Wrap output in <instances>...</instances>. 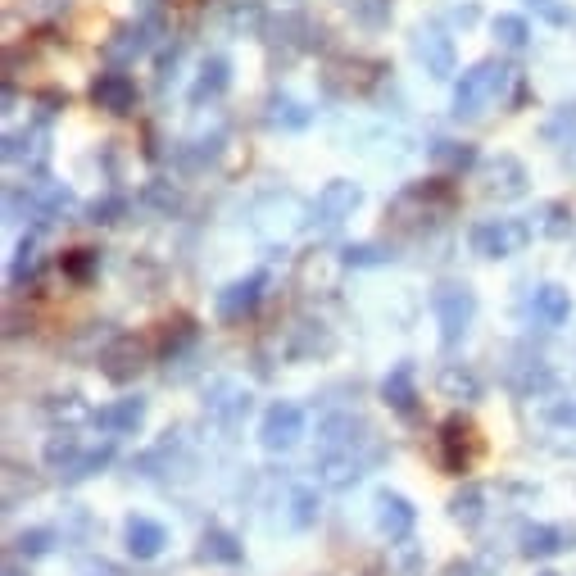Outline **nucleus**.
Wrapping results in <instances>:
<instances>
[{
	"instance_id": "1",
	"label": "nucleus",
	"mask_w": 576,
	"mask_h": 576,
	"mask_svg": "<svg viewBox=\"0 0 576 576\" xmlns=\"http://www.w3.org/2000/svg\"><path fill=\"white\" fill-rule=\"evenodd\" d=\"M504 87H508V69L499 64V59H481V64H472V69L459 73V82H454V118L490 114V109L499 105V96H504Z\"/></svg>"
},
{
	"instance_id": "2",
	"label": "nucleus",
	"mask_w": 576,
	"mask_h": 576,
	"mask_svg": "<svg viewBox=\"0 0 576 576\" xmlns=\"http://www.w3.org/2000/svg\"><path fill=\"white\" fill-rule=\"evenodd\" d=\"M309 214L313 209L295 191H268V196H259L250 205V227L259 236H268V241H286V236H295L309 223Z\"/></svg>"
},
{
	"instance_id": "3",
	"label": "nucleus",
	"mask_w": 576,
	"mask_h": 576,
	"mask_svg": "<svg viewBox=\"0 0 576 576\" xmlns=\"http://www.w3.org/2000/svg\"><path fill=\"white\" fill-rule=\"evenodd\" d=\"M377 459H381L377 436H363V440H354V445H345V450L318 454V459H313V472H318V486L345 490V486H354V481H359Z\"/></svg>"
},
{
	"instance_id": "4",
	"label": "nucleus",
	"mask_w": 576,
	"mask_h": 576,
	"mask_svg": "<svg viewBox=\"0 0 576 576\" xmlns=\"http://www.w3.org/2000/svg\"><path fill=\"white\" fill-rule=\"evenodd\" d=\"M431 313H436V323H440V341L459 345L468 336L472 318H477V295H472L468 282H440L431 291Z\"/></svg>"
},
{
	"instance_id": "5",
	"label": "nucleus",
	"mask_w": 576,
	"mask_h": 576,
	"mask_svg": "<svg viewBox=\"0 0 576 576\" xmlns=\"http://www.w3.org/2000/svg\"><path fill=\"white\" fill-rule=\"evenodd\" d=\"M531 236H536V227L522 223V218H481L468 232V245L481 259H508V254H518Z\"/></svg>"
},
{
	"instance_id": "6",
	"label": "nucleus",
	"mask_w": 576,
	"mask_h": 576,
	"mask_svg": "<svg viewBox=\"0 0 576 576\" xmlns=\"http://www.w3.org/2000/svg\"><path fill=\"white\" fill-rule=\"evenodd\" d=\"M304 436V409L291 400H277L264 409V422H259V440H264V450L273 454H286L295 450Z\"/></svg>"
},
{
	"instance_id": "7",
	"label": "nucleus",
	"mask_w": 576,
	"mask_h": 576,
	"mask_svg": "<svg viewBox=\"0 0 576 576\" xmlns=\"http://www.w3.org/2000/svg\"><path fill=\"white\" fill-rule=\"evenodd\" d=\"M527 164H522L518 155H495V159H486V168H481V196L486 200H518V196H527Z\"/></svg>"
},
{
	"instance_id": "8",
	"label": "nucleus",
	"mask_w": 576,
	"mask_h": 576,
	"mask_svg": "<svg viewBox=\"0 0 576 576\" xmlns=\"http://www.w3.org/2000/svg\"><path fill=\"white\" fill-rule=\"evenodd\" d=\"M413 59H418L431 78H454V69H459L454 37L440 28V23H427V28L413 32Z\"/></svg>"
},
{
	"instance_id": "9",
	"label": "nucleus",
	"mask_w": 576,
	"mask_h": 576,
	"mask_svg": "<svg viewBox=\"0 0 576 576\" xmlns=\"http://www.w3.org/2000/svg\"><path fill=\"white\" fill-rule=\"evenodd\" d=\"M363 205V191L359 182H345V177H336V182H327L323 191H318V200H313V223L318 227H341L345 218H354V209Z\"/></svg>"
},
{
	"instance_id": "10",
	"label": "nucleus",
	"mask_w": 576,
	"mask_h": 576,
	"mask_svg": "<svg viewBox=\"0 0 576 576\" xmlns=\"http://www.w3.org/2000/svg\"><path fill=\"white\" fill-rule=\"evenodd\" d=\"M146 345L137 341V336H114V341L100 350V372H105L109 381H132L141 368H146Z\"/></svg>"
},
{
	"instance_id": "11",
	"label": "nucleus",
	"mask_w": 576,
	"mask_h": 576,
	"mask_svg": "<svg viewBox=\"0 0 576 576\" xmlns=\"http://www.w3.org/2000/svg\"><path fill=\"white\" fill-rule=\"evenodd\" d=\"M205 409L214 422H223V427H236V422L250 413V391H245L241 381H214L205 395Z\"/></svg>"
},
{
	"instance_id": "12",
	"label": "nucleus",
	"mask_w": 576,
	"mask_h": 576,
	"mask_svg": "<svg viewBox=\"0 0 576 576\" xmlns=\"http://www.w3.org/2000/svg\"><path fill=\"white\" fill-rule=\"evenodd\" d=\"M527 313H531V323H540V327H563L567 318H572V295H567L563 286L545 282V286L531 291Z\"/></svg>"
},
{
	"instance_id": "13",
	"label": "nucleus",
	"mask_w": 576,
	"mask_h": 576,
	"mask_svg": "<svg viewBox=\"0 0 576 576\" xmlns=\"http://www.w3.org/2000/svg\"><path fill=\"white\" fill-rule=\"evenodd\" d=\"M91 100H96L100 109H109V114H127V109L137 105V82L127 78V73L109 69L91 82Z\"/></svg>"
},
{
	"instance_id": "14",
	"label": "nucleus",
	"mask_w": 576,
	"mask_h": 576,
	"mask_svg": "<svg viewBox=\"0 0 576 576\" xmlns=\"http://www.w3.org/2000/svg\"><path fill=\"white\" fill-rule=\"evenodd\" d=\"M372 436L368 422H359L354 413H327L323 422H318V454L327 450H345V445H354V440Z\"/></svg>"
},
{
	"instance_id": "15",
	"label": "nucleus",
	"mask_w": 576,
	"mask_h": 576,
	"mask_svg": "<svg viewBox=\"0 0 576 576\" xmlns=\"http://www.w3.org/2000/svg\"><path fill=\"white\" fill-rule=\"evenodd\" d=\"M413 504L404 495H391V490H381L377 495V527H381V536H391V540H404L413 531Z\"/></svg>"
},
{
	"instance_id": "16",
	"label": "nucleus",
	"mask_w": 576,
	"mask_h": 576,
	"mask_svg": "<svg viewBox=\"0 0 576 576\" xmlns=\"http://www.w3.org/2000/svg\"><path fill=\"white\" fill-rule=\"evenodd\" d=\"M146 422V400L141 395H127V400H114L109 409L96 413V427L109 431V436H127V431H137Z\"/></svg>"
},
{
	"instance_id": "17",
	"label": "nucleus",
	"mask_w": 576,
	"mask_h": 576,
	"mask_svg": "<svg viewBox=\"0 0 576 576\" xmlns=\"http://www.w3.org/2000/svg\"><path fill=\"white\" fill-rule=\"evenodd\" d=\"M123 536H127V554L141 558V563H146V558H159L164 545H168V531L159 527L155 518H127Z\"/></svg>"
},
{
	"instance_id": "18",
	"label": "nucleus",
	"mask_w": 576,
	"mask_h": 576,
	"mask_svg": "<svg viewBox=\"0 0 576 576\" xmlns=\"http://www.w3.org/2000/svg\"><path fill=\"white\" fill-rule=\"evenodd\" d=\"M259 291H264V277H245V282H232L227 291H218V318L236 323L259 304Z\"/></svg>"
},
{
	"instance_id": "19",
	"label": "nucleus",
	"mask_w": 576,
	"mask_h": 576,
	"mask_svg": "<svg viewBox=\"0 0 576 576\" xmlns=\"http://www.w3.org/2000/svg\"><path fill=\"white\" fill-rule=\"evenodd\" d=\"M572 540H576V531H563V527H527L522 531V554L527 558H554V554H563Z\"/></svg>"
},
{
	"instance_id": "20",
	"label": "nucleus",
	"mask_w": 576,
	"mask_h": 576,
	"mask_svg": "<svg viewBox=\"0 0 576 576\" xmlns=\"http://www.w3.org/2000/svg\"><path fill=\"white\" fill-rule=\"evenodd\" d=\"M381 395H386V404H391L395 413H404V418H413V409H418V391H413V368L409 363H400V368L391 372V377L381 381Z\"/></svg>"
},
{
	"instance_id": "21",
	"label": "nucleus",
	"mask_w": 576,
	"mask_h": 576,
	"mask_svg": "<svg viewBox=\"0 0 576 576\" xmlns=\"http://www.w3.org/2000/svg\"><path fill=\"white\" fill-rule=\"evenodd\" d=\"M227 82H232V69H227V59H205L200 64V78H196V87H191V100L196 105H205V100H218L227 91Z\"/></svg>"
},
{
	"instance_id": "22",
	"label": "nucleus",
	"mask_w": 576,
	"mask_h": 576,
	"mask_svg": "<svg viewBox=\"0 0 576 576\" xmlns=\"http://www.w3.org/2000/svg\"><path fill=\"white\" fill-rule=\"evenodd\" d=\"M531 227H536L545 241H563V236H572V209L558 205V200H545V205L531 214Z\"/></svg>"
},
{
	"instance_id": "23",
	"label": "nucleus",
	"mask_w": 576,
	"mask_h": 576,
	"mask_svg": "<svg viewBox=\"0 0 576 576\" xmlns=\"http://www.w3.org/2000/svg\"><path fill=\"white\" fill-rule=\"evenodd\" d=\"M440 391L450 395V400H477L481 395V381H477V372L472 368H463V363H445L440 368Z\"/></svg>"
},
{
	"instance_id": "24",
	"label": "nucleus",
	"mask_w": 576,
	"mask_h": 576,
	"mask_svg": "<svg viewBox=\"0 0 576 576\" xmlns=\"http://www.w3.org/2000/svg\"><path fill=\"white\" fill-rule=\"evenodd\" d=\"M450 518L459 522V527H481V518H486V490L463 486L459 495L450 499Z\"/></svg>"
},
{
	"instance_id": "25",
	"label": "nucleus",
	"mask_w": 576,
	"mask_h": 576,
	"mask_svg": "<svg viewBox=\"0 0 576 576\" xmlns=\"http://www.w3.org/2000/svg\"><path fill=\"white\" fill-rule=\"evenodd\" d=\"M241 554L245 549L236 545V536H227V531H218V527H209L205 531V540H200V558H205V563H241Z\"/></svg>"
},
{
	"instance_id": "26",
	"label": "nucleus",
	"mask_w": 576,
	"mask_h": 576,
	"mask_svg": "<svg viewBox=\"0 0 576 576\" xmlns=\"http://www.w3.org/2000/svg\"><path fill=\"white\" fill-rule=\"evenodd\" d=\"M268 123H273V127H286V132H300V127L313 123V114L300 105V100L273 96V100H268Z\"/></svg>"
},
{
	"instance_id": "27",
	"label": "nucleus",
	"mask_w": 576,
	"mask_h": 576,
	"mask_svg": "<svg viewBox=\"0 0 576 576\" xmlns=\"http://www.w3.org/2000/svg\"><path fill=\"white\" fill-rule=\"evenodd\" d=\"M32 200H37V214L50 218V214H64V209L73 205V191L64 182H50V177H41V182L32 186Z\"/></svg>"
},
{
	"instance_id": "28",
	"label": "nucleus",
	"mask_w": 576,
	"mask_h": 576,
	"mask_svg": "<svg viewBox=\"0 0 576 576\" xmlns=\"http://www.w3.org/2000/svg\"><path fill=\"white\" fill-rule=\"evenodd\" d=\"M490 32H495V41L504 50H527V41H531V23L522 19V14H499V19L490 23Z\"/></svg>"
},
{
	"instance_id": "29",
	"label": "nucleus",
	"mask_w": 576,
	"mask_h": 576,
	"mask_svg": "<svg viewBox=\"0 0 576 576\" xmlns=\"http://www.w3.org/2000/svg\"><path fill=\"white\" fill-rule=\"evenodd\" d=\"M41 132H10L5 137V159L10 164H41L46 159V150H41Z\"/></svg>"
},
{
	"instance_id": "30",
	"label": "nucleus",
	"mask_w": 576,
	"mask_h": 576,
	"mask_svg": "<svg viewBox=\"0 0 576 576\" xmlns=\"http://www.w3.org/2000/svg\"><path fill=\"white\" fill-rule=\"evenodd\" d=\"M146 46H150V41H146V28L137 23V28H118L114 37L105 41V55L114 59V64H123V59H137Z\"/></svg>"
},
{
	"instance_id": "31",
	"label": "nucleus",
	"mask_w": 576,
	"mask_h": 576,
	"mask_svg": "<svg viewBox=\"0 0 576 576\" xmlns=\"http://www.w3.org/2000/svg\"><path fill=\"white\" fill-rule=\"evenodd\" d=\"M431 159H436L440 168H450V173H463V168L477 164V150H472L468 141H436V146H431Z\"/></svg>"
},
{
	"instance_id": "32",
	"label": "nucleus",
	"mask_w": 576,
	"mask_h": 576,
	"mask_svg": "<svg viewBox=\"0 0 576 576\" xmlns=\"http://www.w3.org/2000/svg\"><path fill=\"white\" fill-rule=\"evenodd\" d=\"M223 19H227L232 32H254L259 23H264V5H259V0H227Z\"/></svg>"
},
{
	"instance_id": "33",
	"label": "nucleus",
	"mask_w": 576,
	"mask_h": 576,
	"mask_svg": "<svg viewBox=\"0 0 576 576\" xmlns=\"http://www.w3.org/2000/svg\"><path fill=\"white\" fill-rule=\"evenodd\" d=\"M78 459H82V440L73 436V431H55V436L46 440V463L50 468H73Z\"/></svg>"
},
{
	"instance_id": "34",
	"label": "nucleus",
	"mask_w": 576,
	"mask_h": 576,
	"mask_svg": "<svg viewBox=\"0 0 576 576\" xmlns=\"http://www.w3.org/2000/svg\"><path fill=\"white\" fill-rule=\"evenodd\" d=\"M286 504H291V527L295 531H304V527H313V522H318V495H313L309 486H295Z\"/></svg>"
},
{
	"instance_id": "35",
	"label": "nucleus",
	"mask_w": 576,
	"mask_h": 576,
	"mask_svg": "<svg viewBox=\"0 0 576 576\" xmlns=\"http://www.w3.org/2000/svg\"><path fill=\"white\" fill-rule=\"evenodd\" d=\"M463 436H468V427H463L459 418L445 422V436H440V440H445V468H450V472H463V468H468V450H463Z\"/></svg>"
},
{
	"instance_id": "36",
	"label": "nucleus",
	"mask_w": 576,
	"mask_h": 576,
	"mask_svg": "<svg viewBox=\"0 0 576 576\" xmlns=\"http://www.w3.org/2000/svg\"><path fill=\"white\" fill-rule=\"evenodd\" d=\"M345 10H350L363 28H386V19H391V0H345Z\"/></svg>"
},
{
	"instance_id": "37",
	"label": "nucleus",
	"mask_w": 576,
	"mask_h": 576,
	"mask_svg": "<svg viewBox=\"0 0 576 576\" xmlns=\"http://www.w3.org/2000/svg\"><path fill=\"white\" fill-rule=\"evenodd\" d=\"M109 463V445H100V450H91V454H82L73 468H64V481H87L91 472H100Z\"/></svg>"
},
{
	"instance_id": "38",
	"label": "nucleus",
	"mask_w": 576,
	"mask_h": 576,
	"mask_svg": "<svg viewBox=\"0 0 576 576\" xmlns=\"http://www.w3.org/2000/svg\"><path fill=\"white\" fill-rule=\"evenodd\" d=\"M391 254L381 250V245H345V264L350 268H377V264H386Z\"/></svg>"
},
{
	"instance_id": "39",
	"label": "nucleus",
	"mask_w": 576,
	"mask_h": 576,
	"mask_svg": "<svg viewBox=\"0 0 576 576\" xmlns=\"http://www.w3.org/2000/svg\"><path fill=\"white\" fill-rule=\"evenodd\" d=\"M540 413H545V422H554V427H576V404L572 400H545L540 404Z\"/></svg>"
},
{
	"instance_id": "40",
	"label": "nucleus",
	"mask_w": 576,
	"mask_h": 576,
	"mask_svg": "<svg viewBox=\"0 0 576 576\" xmlns=\"http://www.w3.org/2000/svg\"><path fill=\"white\" fill-rule=\"evenodd\" d=\"M14 545H19V554L37 558V554H46V549L55 545V531H46V527H37V531H23V536L14 540Z\"/></svg>"
},
{
	"instance_id": "41",
	"label": "nucleus",
	"mask_w": 576,
	"mask_h": 576,
	"mask_svg": "<svg viewBox=\"0 0 576 576\" xmlns=\"http://www.w3.org/2000/svg\"><path fill=\"white\" fill-rule=\"evenodd\" d=\"M567 127H576V100H572V105H563L545 123V141H567Z\"/></svg>"
},
{
	"instance_id": "42",
	"label": "nucleus",
	"mask_w": 576,
	"mask_h": 576,
	"mask_svg": "<svg viewBox=\"0 0 576 576\" xmlns=\"http://www.w3.org/2000/svg\"><path fill=\"white\" fill-rule=\"evenodd\" d=\"M527 5H531V10H536L545 23H554V28H567V23H572V14H567L558 0H527Z\"/></svg>"
},
{
	"instance_id": "43",
	"label": "nucleus",
	"mask_w": 576,
	"mask_h": 576,
	"mask_svg": "<svg viewBox=\"0 0 576 576\" xmlns=\"http://www.w3.org/2000/svg\"><path fill=\"white\" fill-rule=\"evenodd\" d=\"M37 273V250H32V241H23V250H19V259H14V282H23V277H32Z\"/></svg>"
},
{
	"instance_id": "44",
	"label": "nucleus",
	"mask_w": 576,
	"mask_h": 576,
	"mask_svg": "<svg viewBox=\"0 0 576 576\" xmlns=\"http://www.w3.org/2000/svg\"><path fill=\"white\" fill-rule=\"evenodd\" d=\"M114 214H123V200H96L91 205V223H114Z\"/></svg>"
},
{
	"instance_id": "45",
	"label": "nucleus",
	"mask_w": 576,
	"mask_h": 576,
	"mask_svg": "<svg viewBox=\"0 0 576 576\" xmlns=\"http://www.w3.org/2000/svg\"><path fill=\"white\" fill-rule=\"evenodd\" d=\"M563 168L576 177V137H567V141H563Z\"/></svg>"
},
{
	"instance_id": "46",
	"label": "nucleus",
	"mask_w": 576,
	"mask_h": 576,
	"mask_svg": "<svg viewBox=\"0 0 576 576\" xmlns=\"http://www.w3.org/2000/svg\"><path fill=\"white\" fill-rule=\"evenodd\" d=\"M454 23H463V28H472V23H477V10H472V5H459V10L450 14Z\"/></svg>"
},
{
	"instance_id": "47",
	"label": "nucleus",
	"mask_w": 576,
	"mask_h": 576,
	"mask_svg": "<svg viewBox=\"0 0 576 576\" xmlns=\"http://www.w3.org/2000/svg\"><path fill=\"white\" fill-rule=\"evenodd\" d=\"M5 576H28V572H23L19 558H10V563H5Z\"/></svg>"
},
{
	"instance_id": "48",
	"label": "nucleus",
	"mask_w": 576,
	"mask_h": 576,
	"mask_svg": "<svg viewBox=\"0 0 576 576\" xmlns=\"http://www.w3.org/2000/svg\"><path fill=\"white\" fill-rule=\"evenodd\" d=\"M540 576H554V572H540Z\"/></svg>"
}]
</instances>
